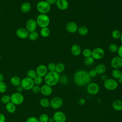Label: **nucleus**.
<instances>
[{"label":"nucleus","mask_w":122,"mask_h":122,"mask_svg":"<svg viewBox=\"0 0 122 122\" xmlns=\"http://www.w3.org/2000/svg\"><path fill=\"white\" fill-rule=\"evenodd\" d=\"M91 77L88 72L85 70H79L76 71L73 76L74 83L79 86H84L90 83Z\"/></svg>","instance_id":"nucleus-1"},{"label":"nucleus","mask_w":122,"mask_h":122,"mask_svg":"<svg viewBox=\"0 0 122 122\" xmlns=\"http://www.w3.org/2000/svg\"><path fill=\"white\" fill-rule=\"evenodd\" d=\"M44 77V81L45 84L51 87L56 85L59 82L60 79L59 73L55 71L48 72Z\"/></svg>","instance_id":"nucleus-2"},{"label":"nucleus","mask_w":122,"mask_h":122,"mask_svg":"<svg viewBox=\"0 0 122 122\" xmlns=\"http://www.w3.org/2000/svg\"><path fill=\"white\" fill-rule=\"evenodd\" d=\"M37 25L42 28L48 27L50 23V19L49 16L45 14H40L36 18Z\"/></svg>","instance_id":"nucleus-3"},{"label":"nucleus","mask_w":122,"mask_h":122,"mask_svg":"<svg viewBox=\"0 0 122 122\" xmlns=\"http://www.w3.org/2000/svg\"><path fill=\"white\" fill-rule=\"evenodd\" d=\"M51 5L46 0L39 1L36 5V9L40 14H47L51 10Z\"/></svg>","instance_id":"nucleus-4"},{"label":"nucleus","mask_w":122,"mask_h":122,"mask_svg":"<svg viewBox=\"0 0 122 122\" xmlns=\"http://www.w3.org/2000/svg\"><path fill=\"white\" fill-rule=\"evenodd\" d=\"M10 102L16 105L22 104L24 100V97L21 93L15 92L10 95Z\"/></svg>","instance_id":"nucleus-5"},{"label":"nucleus","mask_w":122,"mask_h":122,"mask_svg":"<svg viewBox=\"0 0 122 122\" xmlns=\"http://www.w3.org/2000/svg\"><path fill=\"white\" fill-rule=\"evenodd\" d=\"M20 85L24 90H30L35 84L33 80L28 77H26L21 80Z\"/></svg>","instance_id":"nucleus-6"},{"label":"nucleus","mask_w":122,"mask_h":122,"mask_svg":"<svg viewBox=\"0 0 122 122\" xmlns=\"http://www.w3.org/2000/svg\"><path fill=\"white\" fill-rule=\"evenodd\" d=\"M118 84L117 81L113 79L108 78L105 81H104V87L110 91H112L115 90L118 87Z\"/></svg>","instance_id":"nucleus-7"},{"label":"nucleus","mask_w":122,"mask_h":122,"mask_svg":"<svg viewBox=\"0 0 122 122\" xmlns=\"http://www.w3.org/2000/svg\"><path fill=\"white\" fill-rule=\"evenodd\" d=\"M104 55V51L101 47L95 48L92 51V57L94 59V60H100L103 58Z\"/></svg>","instance_id":"nucleus-8"},{"label":"nucleus","mask_w":122,"mask_h":122,"mask_svg":"<svg viewBox=\"0 0 122 122\" xmlns=\"http://www.w3.org/2000/svg\"><path fill=\"white\" fill-rule=\"evenodd\" d=\"M63 104V100L60 97L53 98L50 101V106L54 109H58Z\"/></svg>","instance_id":"nucleus-9"},{"label":"nucleus","mask_w":122,"mask_h":122,"mask_svg":"<svg viewBox=\"0 0 122 122\" xmlns=\"http://www.w3.org/2000/svg\"><path fill=\"white\" fill-rule=\"evenodd\" d=\"M99 86L95 82H91L87 85V91L90 94L95 95L99 92Z\"/></svg>","instance_id":"nucleus-10"},{"label":"nucleus","mask_w":122,"mask_h":122,"mask_svg":"<svg viewBox=\"0 0 122 122\" xmlns=\"http://www.w3.org/2000/svg\"><path fill=\"white\" fill-rule=\"evenodd\" d=\"M37 23L36 20L34 19H30L26 22V29L29 31V32L36 31Z\"/></svg>","instance_id":"nucleus-11"},{"label":"nucleus","mask_w":122,"mask_h":122,"mask_svg":"<svg viewBox=\"0 0 122 122\" xmlns=\"http://www.w3.org/2000/svg\"><path fill=\"white\" fill-rule=\"evenodd\" d=\"M52 118L55 122H65L67 119L65 114L61 111H57L54 112Z\"/></svg>","instance_id":"nucleus-12"},{"label":"nucleus","mask_w":122,"mask_h":122,"mask_svg":"<svg viewBox=\"0 0 122 122\" xmlns=\"http://www.w3.org/2000/svg\"><path fill=\"white\" fill-rule=\"evenodd\" d=\"M111 67L113 69H119L122 68V59L119 56H115L111 61Z\"/></svg>","instance_id":"nucleus-13"},{"label":"nucleus","mask_w":122,"mask_h":122,"mask_svg":"<svg viewBox=\"0 0 122 122\" xmlns=\"http://www.w3.org/2000/svg\"><path fill=\"white\" fill-rule=\"evenodd\" d=\"M78 28L77 24L74 21H69L67 23L65 26L66 30L70 33H74L76 32Z\"/></svg>","instance_id":"nucleus-14"},{"label":"nucleus","mask_w":122,"mask_h":122,"mask_svg":"<svg viewBox=\"0 0 122 122\" xmlns=\"http://www.w3.org/2000/svg\"><path fill=\"white\" fill-rule=\"evenodd\" d=\"M29 31L25 28H20L16 31L17 36L21 39H25L28 38L29 34Z\"/></svg>","instance_id":"nucleus-15"},{"label":"nucleus","mask_w":122,"mask_h":122,"mask_svg":"<svg viewBox=\"0 0 122 122\" xmlns=\"http://www.w3.org/2000/svg\"><path fill=\"white\" fill-rule=\"evenodd\" d=\"M43 95L48 96L51 94L52 92V87L46 84L42 85L41 87V92Z\"/></svg>","instance_id":"nucleus-16"},{"label":"nucleus","mask_w":122,"mask_h":122,"mask_svg":"<svg viewBox=\"0 0 122 122\" xmlns=\"http://www.w3.org/2000/svg\"><path fill=\"white\" fill-rule=\"evenodd\" d=\"M35 71L37 75L42 77H44L48 72L47 66L43 64H40L38 65Z\"/></svg>","instance_id":"nucleus-17"},{"label":"nucleus","mask_w":122,"mask_h":122,"mask_svg":"<svg viewBox=\"0 0 122 122\" xmlns=\"http://www.w3.org/2000/svg\"><path fill=\"white\" fill-rule=\"evenodd\" d=\"M55 4L57 7L62 10H67L69 7V3L67 0H57Z\"/></svg>","instance_id":"nucleus-18"},{"label":"nucleus","mask_w":122,"mask_h":122,"mask_svg":"<svg viewBox=\"0 0 122 122\" xmlns=\"http://www.w3.org/2000/svg\"><path fill=\"white\" fill-rule=\"evenodd\" d=\"M71 54L74 56H78L81 52V47L77 44H73L71 48Z\"/></svg>","instance_id":"nucleus-19"},{"label":"nucleus","mask_w":122,"mask_h":122,"mask_svg":"<svg viewBox=\"0 0 122 122\" xmlns=\"http://www.w3.org/2000/svg\"><path fill=\"white\" fill-rule=\"evenodd\" d=\"M20 10L24 13H26L30 11L31 9V5L29 2H25L20 6Z\"/></svg>","instance_id":"nucleus-20"},{"label":"nucleus","mask_w":122,"mask_h":122,"mask_svg":"<svg viewBox=\"0 0 122 122\" xmlns=\"http://www.w3.org/2000/svg\"><path fill=\"white\" fill-rule=\"evenodd\" d=\"M21 80L18 76H13L10 79V82L13 86L17 87L20 85Z\"/></svg>","instance_id":"nucleus-21"},{"label":"nucleus","mask_w":122,"mask_h":122,"mask_svg":"<svg viewBox=\"0 0 122 122\" xmlns=\"http://www.w3.org/2000/svg\"><path fill=\"white\" fill-rule=\"evenodd\" d=\"M5 109L9 113H13L15 112L16 110V105L10 102L5 105Z\"/></svg>","instance_id":"nucleus-22"},{"label":"nucleus","mask_w":122,"mask_h":122,"mask_svg":"<svg viewBox=\"0 0 122 122\" xmlns=\"http://www.w3.org/2000/svg\"><path fill=\"white\" fill-rule=\"evenodd\" d=\"M112 108L116 111H121L122 110V101L120 100H116L112 103Z\"/></svg>","instance_id":"nucleus-23"},{"label":"nucleus","mask_w":122,"mask_h":122,"mask_svg":"<svg viewBox=\"0 0 122 122\" xmlns=\"http://www.w3.org/2000/svg\"><path fill=\"white\" fill-rule=\"evenodd\" d=\"M95 70L97 74H102L106 71V67L103 64H99L96 66Z\"/></svg>","instance_id":"nucleus-24"},{"label":"nucleus","mask_w":122,"mask_h":122,"mask_svg":"<svg viewBox=\"0 0 122 122\" xmlns=\"http://www.w3.org/2000/svg\"><path fill=\"white\" fill-rule=\"evenodd\" d=\"M50 30L48 27L42 28L40 30V34L43 38L48 37L50 35Z\"/></svg>","instance_id":"nucleus-25"},{"label":"nucleus","mask_w":122,"mask_h":122,"mask_svg":"<svg viewBox=\"0 0 122 122\" xmlns=\"http://www.w3.org/2000/svg\"><path fill=\"white\" fill-rule=\"evenodd\" d=\"M77 32L80 35L85 36L88 34L89 30L87 27H86V26H82L78 28Z\"/></svg>","instance_id":"nucleus-26"},{"label":"nucleus","mask_w":122,"mask_h":122,"mask_svg":"<svg viewBox=\"0 0 122 122\" xmlns=\"http://www.w3.org/2000/svg\"><path fill=\"white\" fill-rule=\"evenodd\" d=\"M65 68V66L64 63L62 62H59L56 64L55 71L58 73H61L64 71Z\"/></svg>","instance_id":"nucleus-27"},{"label":"nucleus","mask_w":122,"mask_h":122,"mask_svg":"<svg viewBox=\"0 0 122 122\" xmlns=\"http://www.w3.org/2000/svg\"><path fill=\"white\" fill-rule=\"evenodd\" d=\"M40 105L43 108H48L50 106V102L46 98H42L40 101Z\"/></svg>","instance_id":"nucleus-28"},{"label":"nucleus","mask_w":122,"mask_h":122,"mask_svg":"<svg viewBox=\"0 0 122 122\" xmlns=\"http://www.w3.org/2000/svg\"><path fill=\"white\" fill-rule=\"evenodd\" d=\"M39 37V34L36 31H32L29 33L28 38L31 41H34L36 40Z\"/></svg>","instance_id":"nucleus-29"},{"label":"nucleus","mask_w":122,"mask_h":122,"mask_svg":"<svg viewBox=\"0 0 122 122\" xmlns=\"http://www.w3.org/2000/svg\"><path fill=\"white\" fill-rule=\"evenodd\" d=\"M122 72L119 69H113L112 71V77L116 79H119L121 75Z\"/></svg>","instance_id":"nucleus-30"},{"label":"nucleus","mask_w":122,"mask_h":122,"mask_svg":"<svg viewBox=\"0 0 122 122\" xmlns=\"http://www.w3.org/2000/svg\"><path fill=\"white\" fill-rule=\"evenodd\" d=\"M27 77L33 80L37 76V74L35 70L30 69L27 72Z\"/></svg>","instance_id":"nucleus-31"},{"label":"nucleus","mask_w":122,"mask_h":122,"mask_svg":"<svg viewBox=\"0 0 122 122\" xmlns=\"http://www.w3.org/2000/svg\"><path fill=\"white\" fill-rule=\"evenodd\" d=\"M0 101L3 104L6 105L8 103L10 102V96L8 94H5L1 97Z\"/></svg>","instance_id":"nucleus-32"},{"label":"nucleus","mask_w":122,"mask_h":122,"mask_svg":"<svg viewBox=\"0 0 122 122\" xmlns=\"http://www.w3.org/2000/svg\"><path fill=\"white\" fill-rule=\"evenodd\" d=\"M121 34H122L121 32L118 30H113L111 33L112 37L115 39H120L121 36Z\"/></svg>","instance_id":"nucleus-33"},{"label":"nucleus","mask_w":122,"mask_h":122,"mask_svg":"<svg viewBox=\"0 0 122 122\" xmlns=\"http://www.w3.org/2000/svg\"><path fill=\"white\" fill-rule=\"evenodd\" d=\"M108 49L111 52L115 53L117 52L118 50V46L115 43H111L108 47Z\"/></svg>","instance_id":"nucleus-34"},{"label":"nucleus","mask_w":122,"mask_h":122,"mask_svg":"<svg viewBox=\"0 0 122 122\" xmlns=\"http://www.w3.org/2000/svg\"><path fill=\"white\" fill-rule=\"evenodd\" d=\"M49 117L46 113H42L40 115L38 120L39 122H48Z\"/></svg>","instance_id":"nucleus-35"},{"label":"nucleus","mask_w":122,"mask_h":122,"mask_svg":"<svg viewBox=\"0 0 122 122\" xmlns=\"http://www.w3.org/2000/svg\"><path fill=\"white\" fill-rule=\"evenodd\" d=\"M94 59L92 56H91L85 58L84 60V64L86 66H91L94 63Z\"/></svg>","instance_id":"nucleus-36"},{"label":"nucleus","mask_w":122,"mask_h":122,"mask_svg":"<svg viewBox=\"0 0 122 122\" xmlns=\"http://www.w3.org/2000/svg\"><path fill=\"white\" fill-rule=\"evenodd\" d=\"M92 51L90 49L87 48L82 51V55L85 58H87L92 56Z\"/></svg>","instance_id":"nucleus-37"},{"label":"nucleus","mask_w":122,"mask_h":122,"mask_svg":"<svg viewBox=\"0 0 122 122\" xmlns=\"http://www.w3.org/2000/svg\"><path fill=\"white\" fill-rule=\"evenodd\" d=\"M7 90V86L6 84L2 81L0 82V93H5Z\"/></svg>","instance_id":"nucleus-38"},{"label":"nucleus","mask_w":122,"mask_h":122,"mask_svg":"<svg viewBox=\"0 0 122 122\" xmlns=\"http://www.w3.org/2000/svg\"><path fill=\"white\" fill-rule=\"evenodd\" d=\"M33 81L34 82V84L35 85H40V84H41L43 81V78L42 77L39 76L38 75H37L34 79H33Z\"/></svg>","instance_id":"nucleus-39"},{"label":"nucleus","mask_w":122,"mask_h":122,"mask_svg":"<svg viewBox=\"0 0 122 122\" xmlns=\"http://www.w3.org/2000/svg\"><path fill=\"white\" fill-rule=\"evenodd\" d=\"M55 66L56 64L53 62H50L48 64L47 66L48 71H54L55 70Z\"/></svg>","instance_id":"nucleus-40"},{"label":"nucleus","mask_w":122,"mask_h":122,"mask_svg":"<svg viewBox=\"0 0 122 122\" xmlns=\"http://www.w3.org/2000/svg\"><path fill=\"white\" fill-rule=\"evenodd\" d=\"M31 90L32 91V92L35 94L39 93L41 92V87H40L39 85H34L31 88Z\"/></svg>","instance_id":"nucleus-41"},{"label":"nucleus","mask_w":122,"mask_h":122,"mask_svg":"<svg viewBox=\"0 0 122 122\" xmlns=\"http://www.w3.org/2000/svg\"><path fill=\"white\" fill-rule=\"evenodd\" d=\"M59 82L62 84H66L68 82V78L65 76H61V77H60Z\"/></svg>","instance_id":"nucleus-42"},{"label":"nucleus","mask_w":122,"mask_h":122,"mask_svg":"<svg viewBox=\"0 0 122 122\" xmlns=\"http://www.w3.org/2000/svg\"><path fill=\"white\" fill-rule=\"evenodd\" d=\"M26 122H39V121L37 118L33 116H31L27 118Z\"/></svg>","instance_id":"nucleus-43"},{"label":"nucleus","mask_w":122,"mask_h":122,"mask_svg":"<svg viewBox=\"0 0 122 122\" xmlns=\"http://www.w3.org/2000/svg\"><path fill=\"white\" fill-rule=\"evenodd\" d=\"M88 73L90 75V76L91 77H94L96 76V75L97 74L96 71H95V69H92Z\"/></svg>","instance_id":"nucleus-44"},{"label":"nucleus","mask_w":122,"mask_h":122,"mask_svg":"<svg viewBox=\"0 0 122 122\" xmlns=\"http://www.w3.org/2000/svg\"><path fill=\"white\" fill-rule=\"evenodd\" d=\"M118 56L121 57L122 59V45L118 47V50L117 51Z\"/></svg>","instance_id":"nucleus-45"},{"label":"nucleus","mask_w":122,"mask_h":122,"mask_svg":"<svg viewBox=\"0 0 122 122\" xmlns=\"http://www.w3.org/2000/svg\"><path fill=\"white\" fill-rule=\"evenodd\" d=\"M0 122H6V117L2 113H0Z\"/></svg>","instance_id":"nucleus-46"},{"label":"nucleus","mask_w":122,"mask_h":122,"mask_svg":"<svg viewBox=\"0 0 122 122\" xmlns=\"http://www.w3.org/2000/svg\"><path fill=\"white\" fill-rule=\"evenodd\" d=\"M85 100L84 98H81L78 101V103L79 105H82L85 103Z\"/></svg>","instance_id":"nucleus-47"},{"label":"nucleus","mask_w":122,"mask_h":122,"mask_svg":"<svg viewBox=\"0 0 122 122\" xmlns=\"http://www.w3.org/2000/svg\"><path fill=\"white\" fill-rule=\"evenodd\" d=\"M24 90L23 87L21 86V85L16 87V91L18 92H20V93H21L22 92H23V91Z\"/></svg>","instance_id":"nucleus-48"},{"label":"nucleus","mask_w":122,"mask_h":122,"mask_svg":"<svg viewBox=\"0 0 122 122\" xmlns=\"http://www.w3.org/2000/svg\"><path fill=\"white\" fill-rule=\"evenodd\" d=\"M46 1L50 4V5H52L56 3L57 0H46Z\"/></svg>","instance_id":"nucleus-49"},{"label":"nucleus","mask_w":122,"mask_h":122,"mask_svg":"<svg viewBox=\"0 0 122 122\" xmlns=\"http://www.w3.org/2000/svg\"><path fill=\"white\" fill-rule=\"evenodd\" d=\"M101 79L102 80H103V81H105L106 79H107L108 78H107V76L106 75V74H102V75H101Z\"/></svg>","instance_id":"nucleus-50"},{"label":"nucleus","mask_w":122,"mask_h":122,"mask_svg":"<svg viewBox=\"0 0 122 122\" xmlns=\"http://www.w3.org/2000/svg\"><path fill=\"white\" fill-rule=\"evenodd\" d=\"M4 75L2 73L0 72V82H2L4 81Z\"/></svg>","instance_id":"nucleus-51"},{"label":"nucleus","mask_w":122,"mask_h":122,"mask_svg":"<svg viewBox=\"0 0 122 122\" xmlns=\"http://www.w3.org/2000/svg\"><path fill=\"white\" fill-rule=\"evenodd\" d=\"M48 122H55L54 120L53 119V118H49V120H48Z\"/></svg>","instance_id":"nucleus-52"},{"label":"nucleus","mask_w":122,"mask_h":122,"mask_svg":"<svg viewBox=\"0 0 122 122\" xmlns=\"http://www.w3.org/2000/svg\"><path fill=\"white\" fill-rule=\"evenodd\" d=\"M118 81L122 83V74H121V75L120 78L118 79Z\"/></svg>","instance_id":"nucleus-53"},{"label":"nucleus","mask_w":122,"mask_h":122,"mask_svg":"<svg viewBox=\"0 0 122 122\" xmlns=\"http://www.w3.org/2000/svg\"><path fill=\"white\" fill-rule=\"evenodd\" d=\"M120 40H121V42H122V34H121V37H120Z\"/></svg>","instance_id":"nucleus-54"},{"label":"nucleus","mask_w":122,"mask_h":122,"mask_svg":"<svg viewBox=\"0 0 122 122\" xmlns=\"http://www.w3.org/2000/svg\"><path fill=\"white\" fill-rule=\"evenodd\" d=\"M1 56H0V60H1Z\"/></svg>","instance_id":"nucleus-55"},{"label":"nucleus","mask_w":122,"mask_h":122,"mask_svg":"<svg viewBox=\"0 0 122 122\" xmlns=\"http://www.w3.org/2000/svg\"><path fill=\"white\" fill-rule=\"evenodd\" d=\"M0 15H1V11H0Z\"/></svg>","instance_id":"nucleus-56"}]
</instances>
